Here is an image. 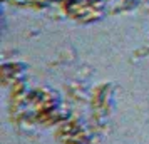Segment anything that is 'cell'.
<instances>
[]
</instances>
